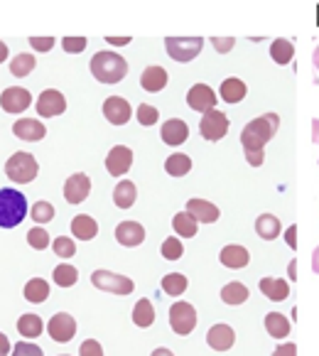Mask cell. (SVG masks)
Returning <instances> with one entry per match:
<instances>
[{"label":"cell","mask_w":319,"mask_h":356,"mask_svg":"<svg viewBox=\"0 0 319 356\" xmlns=\"http://www.w3.org/2000/svg\"><path fill=\"white\" fill-rule=\"evenodd\" d=\"M79 356H104V346L96 339H86L79 346Z\"/></svg>","instance_id":"cell-46"},{"label":"cell","mask_w":319,"mask_h":356,"mask_svg":"<svg viewBox=\"0 0 319 356\" xmlns=\"http://www.w3.org/2000/svg\"><path fill=\"white\" fill-rule=\"evenodd\" d=\"M312 143L319 145V118H312Z\"/></svg>","instance_id":"cell-53"},{"label":"cell","mask_w":319,"mask_h":356,"mask_svg":"<svg viewBox=\"0 0 319 356\" xmlns=\"http://www.w3.org/2000/svg\"><path fill=\"white\" fill-rule=\"evenodd\" d=\"M312 270H314V273H317V275H319V246H317V248H314V251H312Z\"/></svg>","instance_id":"cell-54"},{"label":"cell","mask_w":319,"mask_h":356,"mask_svg":"<svg viewBox=\"0 0 319 356\" xmlns=\"http://www.w3.org/2000/svg\"><path fill=\"white\" fill-rule=\"evenodd\" d=\"M37 113L42 115V118H52V115H59L67 111V99H64L62 91L57 89H47L40 94V99H37Z\"/></svg>","instance_id":"cell-12"},{"label":"cell","mask_w":319,"mask_h":356,"mask_svg":"<svg viewBox=\"0 0 319 356\" xmlns=\"http://www.w3.org/2000/svg\"><path fill=\"white\" fill-rule=\"evenodd\" d=\"M27 243H30L35 251H44V248L52 243V238H49L47 229H42V226H35V229L27 231Z\"/></svg>","instance_id":"cell-38"},{"label":"cell","mask_w":319,"mask_h":356,"mask_svg":"<svg viewBox=\"0 0 319 356\" xmlns=\"http://www.w3.org/2000/svg\"><path fill=\"white\" fill-rule=\"evenodd\" d=\"M170 327H172V332L179 337L192 334L194 327H197V309L189 302H182V300L174 302L172 307H170Z\"/></svg>","instance_id":"cell-7"},{"label":"cell","mask_w":319,"mask_h":356,"mask_svg":"<svg viewBox=\"0 0 319 356\" xmlns=\"http://www.w3.org/2000/svg\"><path fill=\"white\" fill-rule=\"evenodd\" d=\"M35 57L32 54H17L15 59H13V64H10V72H13V76H27V74L35 69Z\"/></svg>","instance_id":"cell-39"},{"label":"cell","mask_w":319,"mask_h":356,"mask_svg":"<svg viewBox=\"0 0 319 356\" xmlns=\"http://www.w3.org/2000/svg\"><path fill=\"white\" fill-rule=\"evenodd\" d=\"M133 322H136L138 327H142V330H147V327H152V322H155V309H152V302L150 300H138L136 307H133Z\"/></svg>","instance_id":"cell-31"},{"label":"cell","mask_w":319,"mask_h":356,"mask_svg":"<svg viewBox=\"0 0 319 356\" xmlns=\"http://www.w3.org/2000/svg\"><path fill=\"white\" fill-rule=\"evenodd\" d=\"M280 231H283V224H280V219L272 214H261L256 219V234L261 236L263 241H275L277 236H280Z\"/></svg>","instance_id":"cell-24"},{"label":"cell","mask_w":319,"mask_h":356,"mask_svg":"<svg viewBox=\"0 0 319 356\" xmlns=\"http://www.w3.org/2000/svg\"><path fill=\"white\" fill-rule=\"evenodd\" d=\"M13 356H44L42 349L37 344H30V341H20V344L13 346Z\"/></svg>","instance_id":"cell-45"},{"label":"cell","mask_w":319,"mask_h":356,"mask_svg":"<svg viewBox=\"0 0 319 356\" xmlns=\"http://www.w3.org/2000/svg\"><path fill=\"white\" fill-rule=\"evenodd\" d=\"M270 57L275 64H280V67H285V64L293 62L295 57V44L290 42V40H272L270 44Z\"/></svg>","instance_id":"cell-29"},{"label":"cell","mask_w":319,"mask_h":356,"mask_svg":"<svg viewBox=\"0 0 319 356\" xmlns=\"http://www.w3.org/2000/svg\"><path fill=\"white\" fill-rule=\"evenodd\" d=\"M160 138H163V143H167V145H182L189 138V126L182 118H170L167 123H163Z\"/></svg>","instance_id":"cell-22"},{"label":"cell","mask_w":319,"mask_h":356,"mask_svg":"<svg viewBox=\"0 0 319 356\" xmlns=\"http://www.w3.org/2000/svg\"><path fill=\"white\" fill-rule=\"evenodd\" d=\"M6 59H8V44L0 42V64L6 62Z\"/></svg>","instance_id":"cell-57"},{"label":"cell","mask_w":319,"mask_h":356,"mask_svg":"<svg viewBox=\"0 0 319 356\" xmlns=\"http://www.w3.org/2000/svg\"><path fill=\"white\" fill-rule=\"evenodd\" d=\"M277 128H280V115L277 113H265L253 118L251 123H246V128L241 131V145L246 152V160L253 168H261L265 163V145L275 138Z\"/></svg>","instance_id":"cell-1"},{"label":"cell","mask_w":319,"mask_h":356,"mask_svg":"<svg viewBox=\"0 0 319 356\" xmlns=\"http://www.w3.org/2000/svg\"><path fill=\"white\" fill-rule=\"evenodd\" d=\"M72 234L76 236L79 241H91V238H96V234H99V224H96L91 216L79 214V216H74V221H72Z\"/></svg>","instance_id":"cell-26"},{"label":"cell","mask_w":319,"mask_h":356,"mask_svg":"<svg viewBox=\"0 0 319 356\" xmlns=\"http://www.w3.org/2000/svg\"><path fill=\"white\" fill-rule=\"evenodd\" d=\"M204 47V40L202 37H167L165 40V49L174 62H192Z\"/></svg>","instance_id":"cell-6"},{"label":"cell","mask_w":319,"mask_h":356,"mask_svg":"<svg viewBox=\"0 0 319 356\" xmlns=\"http://www.w3.org/2000/svg\"><path fill=\"white\" fill-rule=\"evenodd\" d=\"M89 192H91V179H89V175H84V172L72 175V177L64 182V200H67L69 204H81V202L89 197Z\"/></svg>","instance_id":"cell-13"},{"label":"cell","mask_w":319,"mask_h":356,"mask_svg":"<svg viewBox=\"0 0 319 356\" xmlns=\"http://www.w3.org/2000/svg\"><path fill=\"white\" fill-rule=\"evenodd\" d=\"M0 106L6 113H22L27 106H32V94L27 89H20V86H10L0 94Z\"/></svg>","instance_id":"cell-15"},{"label":"cell","mask_w":319,"mask_h":356,"mask_svg":"<svg viewBox=\"0 0 319 356\" xmlns=\"http://www.w3.org/2000/svg\"><path fill=\"white\" fill-rule=\"evenodd\" d=\"M86 37H64L62 40V47H64V52H69V54H79V52H84L86 49Z\"/></svg>","instance_id":"cell-44"},{"label":"cell","mask_w":319,"mask_h":356,"mask_svg":"<svg viewBox=\"0 0 319 356\" xmlns=\"http://www.w3.org/2000/svg\"><path fill=\"white\" fill-rule=\"evenodd\" d=\"M32 221H37V226H42V224H49V221L54 219V207L49 204V202H37L35 207H32Z\"/></svg>","instance_id":"cell-40"},{"label":"cell","mask_w":319,"mask_h":356,"mask_svg":"<svg viewBox=\"0 0 319 356\" xmlns=\"http://www.w3.org/2000/svg\"><path fill=\"white\" fill-rule=\"evenodd\" d=\"M165 170H167V175H172V177H184V175L192 170V160H189L187 155H182V152H174V155L167 157Z\"/></svg>","instance_id":"cell-35"},{"label":"cell","mask_w":319,"mask_h":356,"mask_svg":"<svg viewBox=\"0 0 319 356\" xmlns=\"http://www.w3.org/2000/svg\"><path fill=\"white\" fill-rule=\"evenodd\" d=\"M236 341V332L229 325H214L206 332V344L214 351H229Z\"/></svg>","instance_id":"cell-18"},{"label":"cell","mask_w":319,"mask_h":356,"mask_svg":"<svg viewBox=\"0 0 319 356\" xmlns=\"http://www.w3.org/2000/svg\"><path fill=\"white\" fill-rule=\"evenodd\" d=\"M136 200H138L136 184L126 182V179L115 184V189H113V202H115V207H118V209H131V207L136 204Z\"/></svg>","instance_id":"cell-27"},{"label":"cell","mask_w":319,"mask_h":356,"mask_svg":"<svg viewBox=\"0 0 319 356\" xmlns=\"http://www.w3.org/2000/svg\"><path fill=\"white\" fill-rule=\"evenodd\" d=\"M91 283H94V288L111 295H131L136 290V283L131 278L113 270H94L91 273Z\"/></svg>","instance_id":"cell-4"},{"label":"cell","mask_w":319,"mask_h":356,"mask_svg":"<svg viewBox=\"0 0 319 356\" xmlns=\"http://www.w3.org/2000/svg\"><path fill=\"white\" fill-rule=\"evenodd\" d=\"M10 354V341H8V337L0 332V356H8Z\"/></svg>","instance_id":"cell-51"},{"label":"cell","mask_w":319,"mask_h":356,"mask_svg":"<svg viewBox=\"0 0 319 356\" xmlns=\"http://www.w3.org/2000/svg\"><path fill=\"white\" fill-rule=\"evenodd\" d=\"M47 332H49V337H52L54 341H59V344H67V341H72L74 334H76V320H74L72 314H67V312H57L52 320H49Z\"/></svg>","instance_id":"cell-9"},{"label":"cell","mask_w":319,"mask_h":356,"mask_svg":"<svg viewBox=\"0 0 319 356\" xmlns=\"http://www.w3.org/2000/svg\"><path fill=\"white\" fill-rule=\"evenodd\" d=\"M187 214H192L194 216V221H202V224H214V221H219V216H221V211H219V207H214L211 202H206V200H189L187 202Z\"/></svg>","instance_id":"cell-17"},{"label":"cell","mask_w":319,"mask_h":356,"mask_svg":"<svg viewBox=\"0 0 319 356\" xmlns=\"http://www.w3.org/2000/svg\"><path fill=\"white\" fill-rule=\"evenodd\" d=\"M140 86L150 94H157L167 86V72L163 67H147L145 72L140 74Z\"/></svg>","instance_id":"cell-23"},{"label":"cell","mask_w":319,"mask_h":356,"mask_svg":"<svg viewBox=\"0 0 319 356\" xmlns=\"http://www.w3.org/2000/svg\"><path fill=\"white\" fill-rule=\"evenodd\" d=\"M187 278H184L182 273H167L163 278V290L165 295H170V298H179V295L187 290Z\"/></svg>","instance_id":"cell-36"},{"label":"cell","mask_w":319,"mask_h":356,"mask_svg":"<svg viewBox=\"0 0 319 356\" xmlns=\"http://www.w3.org/2000/svg\"><path fill=\"white\" fill-rule=\"evenodd\" d=\"M160 251H163V258L165 261H179V258L184 256V246H182V241H179V238H165L163 241V248H160Z\"/></svg>","instance_id":"cell-41"},{"label":"cell","mask_w":319,"mask_h":356,"mask_svg":"<svg viewBox=\"0 0 319 356\" xmlns=\"http://www.w3.org/2000/svg\"><path fill=\"white\" fill-rule=\"evenodd\" d=\"M265 332L272 339H285L290 334V320L280 312H268L265 314Z\"/></svg>","instance_id":"cell-28"},{"label":"cell","mask_w":319,"mask_h":356,"mask_svg":"<svg viewBox=\"0 0 319 356\" xmlns=\"http://www.w3.org/2000/svg\"><path fill=\"white\" fill-rule=\"evenodd\" d=\"M172 229H174V234L182 236V238H192V236H197L199 224L194 221L192 214L179 211V214H174V219H172Z\"/></svg>","instance_id":"cell-33"},{"label":"cell","mask_w":319,"mask_h":356,"mask_svg":"<svg viewBox=\"0 0 319 356\" xmlns=\"http://www.w3.org/2000/svg\"><path fill=\"white\" fill-rule=\"evenodd\" d=\"M272 356H297V346H295L293 341H285V344L275 346Z\"/></svg>","instance_id":"cell-49"},{"label":"cell","mask_w":319,"mask_h":356,"mask_svg":"<svg viewBox=\"0 0 319 356\" xmlns=\"http://www.w3.org/2000/svg\"><path fill=\"white\" fill-rule=\"evenodd\" d=\"M199 133L202 138H206L209 143H216L229 133V118L221 111H209V113L202 115V123H199Z\"/></svg>","instance_id":"cell-8"},{"label":"cell","mask_w":319,"mask_h":356,"mask_svg":"<svg viewBox=\"0 0 319 356\" xmlns=\"http://www.w3.org/2000/svg\"><path fill=\"white\" fill-rule=\"evenodd\" d=\"M30 44L37 52H49L54 47V37H30Z\"/></svg>","instance_id":"cell-48"},{"label":"cell","mask_w":319,"mask_h":356,"mask_svg":"<svg viewBox=\"0 0 319 356\" xmlns=\"http://www.w3.org/2000/svg\"><path fill=\"white\" fill-rule=\"evenodd\" d=\"M115 241L126 248H136L145 241V229L138 221H123L115 226Z\"/></svg>","instance_id":"cell-16"},{"label":"cell","mask_w":319,"mask_h":356,"mask_svg":"<svg viewBox=\"0 0 319 356\" xmlns=\"http://www.w3.org/2000/svg\"><path fill=\"white\" fill-rule=\"evenodd\" d=\"M248 288L243 283H226L224 288H221V300H224L226 305H243L248 300Z\"/></svg>","instance_id":"cell-34"},{"label":"cell","mask_w":319,"mask_h":356,"mask_svg":"<svg viewBox=\"0 0 319 356\" xmlns=\"http://www.w3.org/2000/svg\"><path fill=\"white\" fill-rule=\"evenodd\" d=\"M17 332L25 339H35V337H40L44 332V325L37 314H22L20 320H17Z\"/></svg>","instance_id":"cell-32"},{"label":"cell","mask_w":319,"mask_h":356,"mask_svg":"<svg viewBox=\"0 0 319 356\" xmlns=\"http://www.w3.org/2000/svg\"><path fill=\"white\" fill-rule=\"evenodd\" d=\"M62 356H69V354H62Z\"/></svg>","instance_id":"cell-59"},{"label":"cell","mask_w":319,"mask_h":356,"mask_svg":"<svg viewBox=\"0 0 319 356\" xmlns=\"http://www.w3.org/2000/svg\"><path fill=\"white\" fill-rule=\"evenodd\" d=\"M91 74L101 84H118L128 74V62L115 52H96L91 59Z\"/></svg>","instance_id":"cell-2"},{"label":"cell","mask_w":319,"mask_h":356,"mask_svg":"<svg viewBox=\"0 0 319 356\" xmlns=\"http://www.w3.org/2000/svg\"><path fill=\"white\" fill-rule=\"evenodd\" d=\"M136 115H138V123H140V126H155L157 118H160L157 108H155V106H150V104H140V106H138Z\"/></svg>","instance_id":"cell-43"},{"label":"cell","mask_w":319,"mask_h":356,"mask_svg":"<svg viewBox=\"0 0 319 356\" xmlns=\"http://www.w3.org/2000/svg\"><path fill=\"white\" fill-rule=\"evenodd\" d=\"M187 104H189V108L197 111V113H209V111L216 108L214 89L206 84H194L187 94Z\"/></svg>","instance_id":"cell-10"},{"label":"cell","mask_w":319,"mask_h":356,"mask_svg":"<svg viewBox=\"0 0 319 356\" xmlns=\"http://www.w3.org/2000/svg\"><path fill=\"white\" fill-rule=\"evenodd\" d=\"M37 160L30 152H15L6 163V175L17 184H27L37 177Z\"/></svg>","instance_id":"cell-5"},{"label":"cell","mask_w":319,"mask_h":356,"mask_svg":"<svg viewBox=\"0 0 319 356\" xmlns=\"http://www.w3.org/2000/svg\"><path fill=\"white\" fill-rule=\"evenodd\" d=\"M219 261H221V266L231 268V270H241V268H246L248 261H251V253H248V248L231 243V246L221 248Z\"/></svg>","instance_id":"cell-20"},{"label":"cell","mask_w":319,"mask_h":356,"mask_svg":"<svg viewBox=\"0 0 319 356\" xmlns=\"http://www.w3.org/2000/svg\"><path fill=\"white\" fill-rule=\"evenodd\" d=\"M106 42H108V44H115V47H123V44L131 42V37H106Z\"/></svg>","instance_id":"cell-52"},{"label":"cell","mask_w":319,"mask_h":356,"mask_svg":"<svg viewBox=\"0 0 319 356\" xmlns=\"http://www.w3.org/2000/svg\"><path fill=\"white\" fill-rule=\"evenodd\" d=\"M49 298V283L42 278H32L30 283L25 285V300L32 305H40Z\"/></svg>","instance_id":"cell-30"},{"label":"cell","mask_w":319,"mask_h":356,"mask_svg":"<svg viewBox=\"0 0 319 356\" xmlns=\"http://www.w3.org/2000/svg\"><path fill=\"white\" fill-rule=\"evenodd\" d=\"M211 44H214V49L219 54H226V52H231V49H234L236 40H234V37H211Z\"/></svg>","instance_id":"cell-47"},{"label":"cell","mask_w":319,"mask_h":356,"mask_svg":"<svg viewBox=\"0 0 319 356\" xmlns=\"http://www.w3.org/2000/svg\"><path fill=\"white\" fill-rule=\"evenodd\" d=\"M27 200L25 194L13 187L0 189V229H15L20 221H25Z\"/></svg>","instance_id":"cell-3"},{"label":"cell","mask_w":319,"mask_h":356,"mask_svg":"<svg viewBox=\"0 0 319 356\" xmlns=\"http://www.w3.org/2000/svg\"><path fill=\"white\" fill-rule=\"evenodd\" d=\"M52 248H54V253H57L59 258H72L74 253H76V243L69 238V236H59V238H54L52 241Z\"/></svg>","instance_id":"cell-42"},{"label":"cell","mask_w":319,"mask_h":356,"mask_svg":"<svg viewBox=\"0 0 319 356\" xmlns=\"http://www.w3.org/2000/svg\"><path fill=\"white\" fill-rule=\"evenodd\" d=\"M246 91H248V86L243 84L241 79L231 76V79H226V81H221L219 94H221V101H226V104H238V101H243Z\"/></svg>","instance_id":"cell-25"},{"label":"cell","mask_w":319,"mask_h":356,"mask_svg":"<svg viewBox=\"0 0 319 356\" xmlns=\"http://www.w3.org/2000/svg\"><path fill=\"white\" fill-rule=\"evenodd\" d=\"M285 241H288L290 248H297V226L295 224L285 229Z\"/></svg>","instance_id":"cell-50"},{"label":"cell","mask_w":319,"mask_h":356,"mask_svg":"<svg viewBox=\"0 0 319 356\" xmlns=\"http://www.w3.org/2000/svg\"><path fill=\"white\" fill-rule=\"evenodd\" d=\"M312 64H314V69L319 72V44L314 47V52H312Z\"/></svg>","instance_id":"cell-56"},{"label":"cell","mask_w":319,"mask_h":356,"mask_svg":"<svg viewBox=\"0 0 319 356\" xmlns=\"http://www.w3.org/2000/svg\"><path fill=\"white\" fill-rule=\"evenodd\" d=\"M288 273H290V280H295V275H297V268H295V261H293V263H290Z\"/></svg>","instance_id":"cell-58"},{"label":"cell","mask_w":319,"mask_h":356,"mask_svg":"<svg viewBox=\"0 0 319 356\" xmlns=\"http://www.w3.org/2000/svg\"><path fill=\"white\" fill-rule=\"evenodd\" d=\"M104 115L113 126H126V123L131 121L133 108L123 96H108V99L104 101Z\"/></svg>","instance_id":"cell-14"},{"label":"cell","mask_w":319,"mask_h":356,"mask_svg":"<svg viewBox=\"0 0 319 356\" xmlns=\"http://www.w3.org/2000/svg\"><path fill=\"white\" fill-rule=\"evenodd\" d=\"M13 133L20 140H42L47 136V128H44V123L35 121V118H20V121L13 123Z\"/></svg>","instance_id":"cell-19"},{"label":"cell","mask_w":319,"mask_h":356,"mask_svg":"<svg viewBox=\"0 0 319 356\" xmlns=\"http://www.w3.org/2000/svg\"><path fill=\"white\" fill-rule=\"evenodd\" d=\"M131 165H133V150L126 145L111 147V152L106 155V170H108V175H113V177H123V175L131 170Z\"/></svg>","instance_id":"cell-11"},{"label":"cell","mask_w":319,"mask_h":356,"mask_svg":"<svg viewBox=\"0 0 319 356\" xmlns=\"http://www.w3.org/2000/svg\"><path fill=\"white\" fill-rule=\"evenodd\" d=\"M52 278L59 288H72V285H76V280H79V270L74 266H69V263H62V266L54 268Z\"/></svg>","instance_id":"cell-37"},{"label":"cell","mask_w":319,"mask_h":356,"mask_svg":"<svg viewBox=\"0 0 319 356\" xmlns=\"http://www.w3.org/2000/svg\"><path fill=\"white\" fill-rule=\"evenodd\" d=\"M258 288H261V293L265 295L270 302H283L290 295V283L283 278H263V280H258Z\"/></svg>","instance_id":"cell-21"},{"label":"cell","mask_w":319,"mask_h":356,"mask_svg":"<svg viewBox=\"0 0 319 356\" xmlns=\"http://www.w3.org/2000/svg\"><path fill=\"white\" fill-rule=\"evenodd\" d=\"M150 356H174V354H172V351H170V349H165V346H160V349H155Z\"/></svg>","instance_id":"cell-55"}]
</instances>
